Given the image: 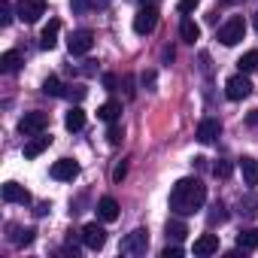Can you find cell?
<instances>
[{
	"mask_svg": "<svg viewBox=\"0 0 258 258\" xmlns=\"http://www.w3.org/2000/svg\"><path fill=\"white\" fill-rule=\"evenodd\" d=\"M155 28H158V10H155V7H143V10L134 16V31H137L140 37H149Z\"/></svg>",
	"mask_w": 258,
	"mask_h": 258,
	"instance_id": "8992f818",
	"label": "cell"
},
{
	"mask_svg": "<svg viewBox=\"0 0 258 258\" xmlns=\"http://www.w3.org/2000/svg\"><path fill=\"white\" fill-rule=\"evenodd\" d=\"M222 4H237V0H222Z\"/></svg>",
	"mask_w": 258,
	"mask_h": 258,
	"instance_id": "f35d334b",
	"label": "cell"
},
{
	"mask_svg": "<svg viewBox=\"0 0 258 258\" xmlns=\"http://www.w3.org/2000/svg\"><path fill=\"white\" fill-rule=\"evenodd\" d=\"M210 222H225V204H213V213H210Z\"/></svg>",
	"mask_w": 258,
	"mask_h": 258,
	"instance_id": "1f68e13d",
	"label": "cell"
},
{
	"mask_svg": "<svg viewBox=\"0 0 258 258\" xmlns=\"http://www.w3.org/2000/svg\"><path fill=\"white\" fill-rule=\"evenodd\" d=\"M198 4H201V0H179V13H185V16H188V13H195V7H198Z\"/></svg>",
	"mask_w": 258,
	"mask_h": 258,
	"instance_id": "d6a6232c",
	"label": "cell"
},
{
	"mask_svg": "<svg viewBox=\"0 0 258 258\" xmlns=\"http://www.w3.org/2000/svg\"><path fill=\"white\" fill-rule=\"evenodd\" d=\"M124 173H127V161H121V164L112 170V179H115V182H121V179H124Z\"/></svg>",
	"mask_w": 258,
	"mask_h": 258,
	"instance_id": "e575fe53",
	"label": "cell"
},
{
	"mask_svg": "<svg viewBox=\"0 0 258 258\" xmlns=\"http://www.w3.org/2000/svg\"><path fill=\"white\" fill-rule=\"evenodd\" d=\"M19 67H22V52L10 49V52L0 55V73H16Z\"/></svg>",
	"mask_w": 258,
	"mask_h": 258,
	"instance_id": "d6986e66",
	"label": "cell"
},
{
	"mask_svg": "<svg viewBox=\"0 0 258 258\" xmlns=\"http://www.w3.org/2000/svg\"><path fill=\"white\" fill-rule=\"evenodd\" d=\"M207 204V185L198 176H185L173 185L170 191V210L176 216H191Z\"/></svg>",
	"mask_w": 258,
	"mask_h": 258,
	"instance_id": "6da1fadb",
	"label": "cell"
},
{
	"mask_svg": "<svg viewBox=\"0 0 258 258\" xmlns=\"http://www.w3.org/2000/svg\"><path fill=\"white\" fill-rule=\"evenodd\" d=\"M4 201L7 204H31V195H28V188L25 185H19V182H7L4 185Z\"/></svg>",
	"mask_w": 258,
	"mask_h": 258,
	"instance_id": "5bb4252c",
	"label": "cell"
},
{
	"mask_svg": "<svg viewBox=\"0 0 258 258\" xmlns=\"http://www.w3.org/2000/svg\"><path fill=\"white\" fill-rule=\"evenodd\" d=\"M46 127H49V115H46V112H40V109H34V112H25V115H22V121H19V131H22L25 137L43 134Z\"/></svg>",
	"mask_w": 258,
	"mask_h": 258,
	"instance_id": "7a4b0ae2",
	"label": "cell"
},
{
	"mask_svg": "<svg viewBox=\"0 0 258 258\" xmlns=\"http://www.w3.org/2000/svg\"><path fill=\"white\" fill-rule=\"evenodd\" d=\"M91 46H94V34H91V31H73V34H70V40H67V49H70V55H73V58L88 55V52H91Z\"/></svg>",
	"mask_w": 258,
	"mask_h": 258,
	"instance_id": "ba28073f",
	"label": "cell"
},
{
	"mask_svg": "<svg viewBox=\"0 0 258 258\" xmlns=\"http://www.w3.org/2000/svg\"><path fill=\"white\" fill-rule=\"evenodd\" d=\"M231 170H234L231 161H216V164H213V176H216V179H228Z\"/></svg>",
	"mask_w": 258,
	"mask_h": 258,
	"instance_id": "83f0119b",
	"label": "cell"
},
{
	"mask_svg": "<svg viewBox=\"0 0 258 258\" xmlns=\"http://www.w3.org/2000/svg\"><path fill=\"white\" fill-rule=\"evenodd\" d=\"M16 13L25 25H34V22H40V16H46V0H19Z\"/></svg>",
	"mask_w": 258,
	"mask_h": 258,
	"instance_id": "5b68a950",
	"label": "cell"
},
{
	"mask_svg": "<svg viewBox=\"0 0 258 258\" xmlns=\"http://www.w3.org/2000/svg\"><path fill=\"white\" fill-rule=\"evenodd\" d=\"M52 179H58V182H73L76 176H79V164L73 161V158H61V161H55L52 164Z\"/></svg>",
	"mask_w": 258,
	"mask_h": 258,
	"instance_id": "30bf717a",
	"label": "cell"
},
{
	"mask_svg": "<svg viewBox=\"0 0 258 258\" xmlns=\"http://www.w3.org/2000/svg\"><path fill=\"white\" fill-rule=\"evenodd\" d=\"M64 127H67V131H82V127H85V109H82L79 103L67 109V115H64Z\"/></svg>",
	"mask_w": 258,
	"mask_h": 258,
	"instance_id": "e0dca14e",
	"label": "cell"
},
{
	"mask_svg": "<svg viewBox=\"0 0 258 258\" xmlns=\"http://www.w3.org/2000/svg\"><path fill=\"white\" fill-rule=\"evenodd\" d=\"M82 243H85V249L100 252V249H103V243H106V231H103V225L88 222V225L82 228Z\"/></svg>",
	"mask_w": 258,
	"mask_h": 258,
	"instance_id": "9c48e42d",
	"label": "cell"
},
{
	"mask_svg": "<svg viewBox=\"0 0 258 258\" xmlns=\"http://www.w3.org/2000/svg\"><path fill=\"white\" fill-rule=\"evenodd\" d=\"M64 97H70V100H76V103H79V100L85 97V88H82V85H67Z\"/></svg>",
	"mask_w": 258,
	"mask_h": 258,
	"instance_id": "f546056e",
	"label": "cell"
},
{
	"mask_svg": "<svg viewBox=\"0 0 258 258\" xmlns=\"http://www.w3.org/2000/svg\"><path fill=\"white\" fill-rule=\"evenodd\" d=\"M161 258H182V246H167L161 252Z\"/></svg>",
	"mask_w": 258,
	"mask_h": 258,
	"instance_id": "836d02e7",
	"label": "cell"
},
{
	"mask_svg": "<svg viewBox=\"0 0 258 258\" xmlns=\"http://www.w3.org/2000/svg\"><path fill=\"white\" fill-rule=\"evenodd\" d=\"M185 237H188V228H185V222H179V219H170V222H167V240L179 243V240H185Z\"/></svg>",
	"mask_w": 258,
	"mask_h": 258,
	"instance_id": "cb8c5ba5",
	"label": "cell"
},
{
	"mask_svg": "<svg viewBox=\"0 0 258 258\" xmlns=\"http://www.w3.org/2000/svg\"><path fill=\"white\" fill-rule=\"evenodd\" d=\"M191 252H195L198 258H207V255H216V252H219V237H216V234H201V237L195 240V246H191Z\"/></svg>",
	"mask_w": 258,
	"mask_h": 258,
	"instance_id": "8fae6325",
	"label": "cell"
},
{
	"mask_svg": "<svg viewBox=\"0 0 258 258\" xmlns=\"http://www.w3.org/2000/svg\"><path fill=\"white\" fill-rule=\"evenodd\" d=\"M152 82H155V73H152V70H149V73H143V85H152Z\"/></svg>",
	"mask_w": 258,
	"mask_h": 258,
	"instance_id": "8d00e7d4",
	"label": "cell"
},
{
	"mask_svg": "<svg viewBox=\"0 0 258 258\" xmlns=\"http://www.w3.org/2000/svg\"><path fill=\"white\" fill-rule=\"evenodd\" d=\"M64 91H67V85H61L58 76H46V79H43V94H49V97H64Z\"/></svg>",
	"mask_w": 258,
	"mask_h": 258,
	"instance_id": "603a6c76",
	"label": "cell"
},
{
	"mask_svg": "<svg viewBox=\"0 0 258 258\" xmlns=\"http://www.w3.org/2000/svg\"><path fill=\"white\" fill-rule=\"evenodd\" d=\"M240 173H243V182L249 188L258 185V161L255 158H240Z\"/></svg>",
	"mask_w": 258,
	"mask_h": 258,
	"instance_id": "ac0fdd59",
	"label": "cell"
},
{
	"mask_svg": "<svg viewBox=\"0 0 258 258\" xmlns=\"http://www.w3.org/2000/svg\"><path fill=\"white\" fill-rule=\"evenodd\" d=\"M255 31H258V13H255Z\"/></svg>",
	"mask_w": 258,
	"mask_h": 258,
	"instance_id": "74e56055",
	"label": "cell"
},
{
	"mask_svg": "<svg viewBox=\"0 0 258 258\" xmlns=\"http://www.w3.org/2000/svg\"><path fill=\"white\" fill-rule=\"evenodd\" d=\"M121 140H124V131L112 121V124H109V131H106V143H109V146H118Z\"/></svg>",
	"mask_w": 258,
	"mask_h": 258,
	"instance_id": "4316f807",
	"label": "cell"
},
{
	"mask_svg": "<svg viewBox=\"0 0 258 258\" xmlns=\"http://www.w3.org/2000/svg\"><path fill=\"white\" fill-rule=\"evenodd\" d=\"M179 37H182V43H195V40L201 37V28H198L191 19H182V25H179Z\"/></svg>",
	"mask_w": 258,
	"mask_h": 258,
	"instance_id": "d4e9b609",
	"label": "cell"
},
{
	"mask_svg": "<svg viewBox=\"0 0 258 258\" xmlns=\"http://www.w3.org/2000/svg\"><path fill=\"white\" fill-rule=\"evenodd\" d=\"M115 85H118V79H115L112 73H106V76H103V88H106V91H115Z\"/></svg>",
	"mask_w": 258,
	"mask_h": 258,
	"instance_id": "d590c367",
	"label": "cell"
},
{
	"mask_svg": "<svg viewBox=\"0 0 258 258\" xmlns=\"http://www.w3.org/2000/svg\"><path fill=\"white\" fill-rule=\"evenodd\" d=\"M58 34H61V22H58V19H52V22L43 28V34H40V49L52 52V49L58 46Z\"/></svg>",
	"mask_w": 258,
	"mask_h": 258,
	"instance_id": "4fadbf2b",
	"label": "cell"
},
{
	"mask_svg": "<svg viewBox=\"0 0 258 258\" xmlns=\"http://www.w3.org/2000/svg\"><path fill=\"white\" fill-rule=\"evenodd\" d=\"M49 146H52V137H46V134H34V137L25 143V158H37V155H43Z\"/></svg>",
	"mask_w": 258,
	"mask_h": 258,
	"instance_id": "9a60e30c",
	"label": "cell"
},
{
	"mask_svg": "<svg viewBox=\"0 0 258 258\" xmlns=\"http://www.w3.org/2000/svg\"><path fill=\"white\" fill-rule=\"evenodd\" d=\"M13 22V7H10V0H0V25H10Z\"/></svg>",
	"mask_w": 258,
	"mask_h": 258,
	"instance_id": "f1b7e54d",
	"label": "cell"
},
{
	"mask_svg": "<svg viewBox=\"0 0 258 258\" xmlns=\"http://www.w3.org/2000/svg\"><path fill=\"white\" fill-rule=\"evenodd\" d=\"M246 37V22L240 19V16H234V19H228L222 28H219V40L225 43V46H237L240 40Z\"/></svg>",
	"mask_w": 258,
	"mask_h": 258,
	"instance_id": "277c9868",
	"label": "cell"
},
{
	"mask_svg": "<svg viewBox=\"0 0 258 258\" xmlns=\"http://www.w3.org/2000/svg\"><path fill=\"white\" fill-rule=\"evenodd\" d=\"M118 115H121V103H118V100H106V103L97 109V118H100V121H106V124L118 121Z\"/></svg>",
	"mask_w": 258,
	"mask_h": 258,
	"instance_id": "ffe728a7",
	"label": "cell"
},
{
	"mask_svg": "<svg viewBox=\"0 0 258 258\" xmlns=\"http://www.w3.org/2000/svg\"><path fill=\"white\" fill-rule=\"evenodd\" d=\"M70 10H73L76 16H82V13L91 10V0H70Z\"/></svg>",
	"mask_w": 258,
	"mask_h": 258,
	"instance_id": "4dcf8cb0",
	"label": "cell"
},
{
	"mask_svg": "<svg viewBox=\"0 0 258 258\" xmlns=\"http://www.w3.org/2000/svg\"><path fill=\"white\" fill-rule=\"evenodd\" d=\"M237 67H240V73H252V70H258V49H249L246 55H240Z\"/></svg>",
	"mask_w": 258,
	"mask_h": 258,
	"instance_id": "484cf974",
	"label": "cell"
},
{
	"mask_svg": "<svg viewBox=\"0 0 258 258\" xmlns=\"http://www.w3.org/2000/svg\"><path fill=\"white\" fill-rule=\"evenodd\" d=\"M97 219H100V222H115V219H118V204H115V198H100V201H97Z\"/></svg>",
	"mask_w": 258,
	"mask_h": 258,
	"instance_id": "2e32d148",
	"label": "cell"
},
{
	"mask_svg": "<svg viewBox=\"0 0 258 258\" xmlns=\"http://www.w3.org/2000/svg\"><path fill=\"white\" fill-rule=\"evenodd\" d=\"M219 134H222L219 118H204V121L198 124V140H201V143H216Z\"/></svg>",
	"mask_w": 258,
	"mask_h": 258,
	"instance_id": "7c38bea8",
	"label": "cell"
},
{
	"mask_svg": "<svg viewBox=\"0 0 258 258\" xmlns=\"http://www.w3.org/2000/svg\"><path fill=\"white\" fill-rule=\"evenodd\" d=\"M146 249H149V231L146 228H137V231H131L121 240V252L124 255H146Z\"/></svg>",
	"mask_w": 258,
	"mask_h": 258,
	"instance_id": "3957f363",
	"label": "cell"
},
{
	"mask_svg": "<svg viewBox=\"0 0 258 258\" xmlns=\"http://www.w3.org/2000/svg\"><path fill=\"white\" fill-rule=\"evenodd\" d=\"M225 94H228V100H243V97H249V94H252V82H249V76H246V73L231 76V79L225 82Z\"/></svg>",
	"mask_w": 258,
	"mask_h": 258,
	"instance_id": "52a82bcc",
	"label": "cell"
},
{
	"mask_svg": "<svg viewBox=\"0 0 258 258\" xmlns=\"http://www.w3.org/2000/svg\"><path fill=\"white\" fill-rule=\"evenodd\" d=\"M237 249H243V252L258 249V228H246V231H240V234H237Z\"/></svg>",
	"mask_w": 258,
	"mask_h": 258,
	"instance_id": "44dd1931",
	"label": "cell"
},
{
	"mask_svg": "<svg viewBox=\"0 0 258 258\" xmlns=\"http://www.w3.org/2000/svg\"><path fill=\"white\" fill-rule=\"evenodd\" d=\"M10 231H13L10 240H13L16 246H31V243H34V234H37L34 228H19V225H10Z\"/></svg>",
	"mask_w": 258,
	"mask_h": 258,
	"instance_id": "7402d4cb",
	"label": "cell"
}]
</instances>
